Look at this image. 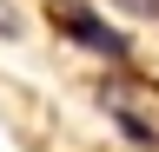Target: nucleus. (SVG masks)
Here are the masks:
<instances>
[{
  "label": "nucleus",
  "mask_w": 159,
  "mask_h": 152,
  "mask_svg": "<svg viewBox=\"0 0 159 152\" xmlns=\"http://www.w3.org/2000/svg\"><path fill=\"white\" fill-rule=\"evenodd\" d=\"M106 13H119V20H139V27H159V0H99Z\"/></svg>",
  "instance_id": "7ed1b4c3"
},
{
  "label": "nucleus",
  "mask_w": 159,
  "mask_h": 152,
  "mask_svg": "<svg viewBox=\"0 0 159 152\" xmlns=\"http://www.w3.org/2000/svg\"><path fill=\"white\" fill-rule=\"evenodd\" d=\"M93 99H99V112H106V119L126 132L133 145H146V152L159 145V126L139 112V99H133V86H126V80H99V93H93Z\"/></svg>",
  "instance_id": "f03ea898"
},
{
  "label": "nucleus",
  "mask_w": 159,
  "mask_h": 152,
  "mask_svg": "<svg viewBox=\"0 0 159 152\" xmlns=\"http://www.w3.org/2000/svg\"><path fill=\"white\" fill-rule=\"evenodd\" d=\"M47 27H53L66 46L106 60L113 73H133V33L113 27V13L99 7V0H47Z\"/></svg>",
  "instance_id": "f257e3e1"
},
{
  "label": "nucleus",
  "mask_w": 159,
  "mask_h": 152,
  "mask_svg": "<svg viewBox=\"0 0 159 152\" xmlns=\"http://www.w3.org/2000/svg\"><path fill=\"white\" fill-rule=\"evenodd\" d=\"M0 40H20V7L13 0H0Z\"/></svg>",
  "instance_id": "20e7f679"
}]
</instances>
